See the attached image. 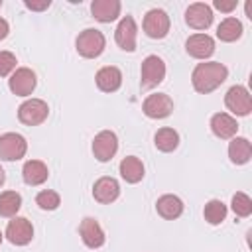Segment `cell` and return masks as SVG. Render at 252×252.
Wrapping results in <instances>:
<instances>
[{
  "label": "cell",
  "instance_id": "obj_1",
  "mask_svg": "<svg viewBox=\"0 0 252 252\" xmlns=\"http://www.w3.org/2000/svg\"><path fill=\"white\" fill-rule=\"evenodd\" d=\"M228 77V69L219 61H205L199 63L191 73L193 89L201 94H209L215 89H219Z\"/></svg>",
  "mask_w": 252,
  "mask_h": 252
},
{
  "label": "cell",
  "instance_id": "obj_2",
  "mask_svg": "<svg viewBox=\"0 0 252 252\" xmlns=\"http://www.w3.org/2000/svg\"><path fill=\"white\" fill-rule=\"evenodd\" d=\"M77 53L85 59H94L98 57L102 51H104V45H106V39H104V33L94 30V28H87L83 30L79 35H77Z\"/></svg>",
  "mask_w": 252,
  "mask_h": 252
},
{
  "label": "cell",
  "instance_id": "obj_3",
  "mask_svg": "<svg viewBox=\"0 0 252 252\" xmlns=\"http://www.w3.org/2000/svg\"><path fill=\"white\" fill-rule=\"evenodd\" d=\"M165 79V63L158 55H148L142 61L140 69V85L142 89H154Z\"/></svg>",
  "mask_w": 252,
  "mask_h": 252
},
{
  "label": "cell",
  "instance_id": "obj_4",
  "mask_svg": "<svg viewBox=\"0 0 252 252\" xmlns=\"http://www.w3.org/2000/svg\"><path fill=\"white\" fill-rule=\"evenodd\" d=\"M49 114V106L41 98H28L18 106V120L26 126L41 124Z\"/></svg>",
  "mask_w": 252,
  "mask_h": 252
},
{
  "label": "cell",
  "instance_id": "obj_5",
  "mask_svg": "<svg viewBox=\"0 0 252 252\" xmlns=\"http://www.w3.org/2000/svg\"><path fill=\"white\" fill-rule=\"evenodd\" d=\"M169 16L167 12L159 10V8H152L146 16H144V22H142V28H144V33L152 39H161L169 33Z\"/></svg>",
  "mask_w": 252,
  "mask_h": 252
},
{
  "label": "cell",
  "instance_id": "obj_6",
  "mask_svg": "<svg viewBox=\"0 0 252 252\" xmlns=\"http://www.w3.org/2000/svg\"><path fill=\"white\" fill-rule=\"evenodd\" d=\"M28 152V142L18 132H6L0 136V159L16 161L22 159Z\"/></svg>",
  "mask_w": 252,
  "mask_h": 252
},
{
  "label": "cell",
  "instance_id": "obj_7",
  "mask_svg": "<svg viewBox=\"0 0 252 252\" xmlns=\"http://www.w3.org/2000/svg\"><path fill=\"white\" fill-rule=\"evenodd\" d=\"M226 108L236 116H248L252 110V96L244 85H234L224 94Z\"/></svg>",
  "mask_w": 252,
  "mask_h": 252
},
{
  "label": "cell",
  "instance_id": "obj_8",
  "mask_svg": "<svg viewBox=\"0 0 252 252\" xmlns=\"http://www.w3.org/2000/svg\"><path fill=\"white\" fill-rule=\"evenodd\" d=\"M142 110L148 118H154V120H159V118H167L171 112H173V100L169 94L165 93H156V94H148L144 104H142Z\"/></svg>",
  "mask_w": 252,
  "mask_h": 252
},
{
  "label": "cell",
  "instance_id": "obj_9",
  "mask_svg": "<svg viewBox=\"0 0 252 252\" xmlns=\"http://www.w3.org/2000/svg\"><path fill=\"white\" fill-rule=\"evenodd\" d=\"M35 85H37L35 73L28 67H18L8 79V87L16 96H30L33 93Z\"/></svg>",
  "mask_w": 252,
  "mask_h": 252
},
{
  "label": "cell",
  "instance_id": "obj_10",
  "mask_svg": "<svg viewBox=\"0 0 252 252\" xmlns=\"http://www.w3.org/2000/svg\"><path fill=\"white\" fill-rule=\"evenodd\" d=\"M4 236L16 246H26L33 238V226L26 217H12V220L6 226Z\"/></svg>",
  "mask_w": 252,
  "mask_h": 252
},
{
  "label": "cell",
  "instance_id": "obj_11",
  "mask_svg": "<svg viewBox=\"0 0 252 252\" xmlns=\"http://www.w3.org/2000/svg\"><path fill=\"white\" fill-rule=\"evenodd\" d=\"M118 152V138L110 130H102L93 140V154L98 161H110Z\"/></svg>",
  "mask_w": 252,
  "mask_h": 252
},
{
  "label": "cell",
  "instance_id": "obj_12",
  "mask_svg": "<svg viewBox=\"0 0 252 252\" xmlns=\"http://www.w3.org/2000/svg\"><path fill=\"white\" fill-rule=\"evenodd\" d=\"M136 35H138V26L134 22L132 16H124L118 26H116V32H114V41L120 49L124 51H134L136 49Z\"/></svg>",
  "mask_w": 252,
  "mask_h": 252
},
{
  "label": "cell",
  "instance_id": "obj_13",
  "mask_svg": "<svg viewBox=\"0 0 252 252\" xmlns=\"http://www.w3.org/2000/svg\"><path fill=\"white\" fill-rule=\"evenodd\" d=\"M185 51L195 59H209L215 53V39L207 33H193L185 41Z\"/></svg>",
  "mask_w": 252,
  "mask_h": 252
},
{
  "label": "cell",
  "instance_id": "obj_14",
  "mask_svg": "<svg viewBox=\"0 0 252 252\" xmlns=\"http://www.w3.org/2000/svg\"><path fill=\"white\" fill-rule=\"evenodd\" d=\"M79 234H81V240L85 242L87 248H100L104 244V240H106L102 226L98 224L96 219H91V217H85L81 220Z\"/></svg>",
  "mask_w": 252,
  "mask_h": 252
},
{
  "label": "cell",
  "instance_id": "obj_15",
  "mask_svg": "<svg viewBox=\"0 0 252 252\" xmlns=\"http://www.w3.org/2000/svg\"><path fill=\"white\" fill-rule=\"evenodd\" d=\"M185 22L193 30H207L213 24V10L205 2H195L185 10Z\"/></svg>",
  "mask_w": 252,
  "mask_h": 252
},
{
  "label": "cell",
  "instance_id": "obj_16",
  "mask_svg": "<svg viewBox=\"0 0 252 252\" xmlns=\"http://www.w3.org/2000/svg\"><path fill=\"white\" fill-rule=\"evenodd\" d=\"M118 195H120V185L114 177L104 175V177L96 179L94 185H93V197H94V201H98L102 205L114 203L118 199Z\"/></svg>",
  "mask_w": 252,
  "mask_h": 252
},
{
  "label": "cell",
  "instance_id": "obj_17",
  "mask_svg": "<svg viewBox=\"0 0 252 252\" xmlns=\"http://www.w3.org/2000/svg\"><path fill=\"white\" fill-rule=\"evenodd\" d=\"M211 130H213V134H215L217 138H220V140H230V138H234L236 132H238V122H236L234 116H230V114H226V112H217V114H213V118H211Z\"/></svg>",
  "mask_w": 252,
  "mask_h": 252
},
{
  "label": "cell",
  "instance_id": "obj_18",
  "mask_svg": "<svg viewBox=\"0 0 252 252\" xmlns=\"http://www.w3.org/2000/svg\"><path fill=\"white\" fill-rule=\"evenodd\" d=\"M94 83L96 87L102 91V93H114L120 89L122 85V73L118 67L114 65H106V67H100L94 75Z\"/></svg>",
  "mask_w": 252,
  "mask_h": 252
},
{
  "label": "cell",
  "instance_id": "obj_19",
  "mask_svg": "<svg viewBox=\"0 0 252 252\" xmlns=\"http://www.w3.org/2000/svg\"><path fill=\"white\" fill-rule=\"evenodd\" d=\"M120 10H122V4L118 0H94L91 4L93 18L98 20V22H102V24L114 22L120 16Z\"/></svg>",
  "mask_w": 252,
  "mask_h": 252
},
{
  "label": "cell",
  "instance_id": "obj_20",
  "mask_svg": "<svg viewBox=\"0 0 252 252\" xmlns=\"http://www.w3.org/2000/svg\"><path fill=\"white\" fill-rule=\"evenodd\" d=\"M22 177L28 185H41L49 177V169L41 159H28L22 167Z\"/></svg>",
  "mask_w": 252,
  "mask_h": 252
},
{
  "label": "cell",
  "instance_id": "obj_21",
  "mask_svg": "<svg viewBox=\"0 0 252 252\" xmlns=\"http://www.w3.org/2000/svg\"><path fill=\"white\" fill-rule=\"evenodd\" d=\"M228 158H230V161L236 163V165L248 163L250 158H252V144L248 142V138H242V136L230 138V144H228Z\"/></svg>",
  "mask_w": 252,
  "mask_h": 252
},
{
  "label": "cell",
  "instance_id": "obj_22",
  "mask_svg": "<svg viewBox=\"0 0 252 252\" xmlns=\"http://www.w3.org/2000/svg\"><path fill=\"white\" fill-rule=\"evenodd\" d=\"M156 211L159 217H163L165 220H173L177 217L183 215V201L177 195H161L156 203Z\"/></svg>",
  "mask_w": 252,
  "mask_h": 252
},
{
  "label": "cell",
  "instance_id": "obj_23",
  "mask_svg": "<svg viewBox=\"0 0 252 252\" xmlns=\"http://www.w3.org/2000/svg\"><path fill=\"white\" fill-rule=\"evenodd\" d=\"M118 169H120V175H122V179L126 183H138V181H142L144 179V171H146L142 159L136 158V156H126L120 161Z\"/></svg>",
  "mask_w": 252,
  "mask_h": 252
},
{
  "label": "cell",
  "instance_id": "obj_24",
  "mask_svg": "<svg viewBox=\"0 0 252 252\" xmlns=\"http://www.w3.org/2000/svg\"><path fill=\"white\" fill-rule=\"evenodd\" d=\"M240 35H242V24H240V20H236V18H232V16L224 18V20L219 24V28H217V37H219L220 41L232 43V41L240 39Z\"/></svg>",
  "mask_w": 252,
  "mask_h": 252
},
{
  "label": "cell",
  "instance_id": "obj_25",
  "mask_svg": "<svg viewBox=\"0 0 252 252\" xmlns=\"http://www.w3.org/2000/svg\"><path fill=\"white\" fill-rule=\"evenodd\" d=\"M22 207V195L18 191H4L0 193V217L12 219L18 215Z\"/></svg>",
  "mask_w": 252,
  "mask_h": 252
},
{
  "label": "cell",
  "instance_id": "obj_26",
  "mask_svg": "<svg viewBox=\"0 0 252 252\" xmlns=\"http://www.w3.org/2000/svg\"><path fill=\"white\" fill-rule=\"evenodd\" d=\"M154 144L159 152H173L179 146V134L173 128H159L154 136Z\"/></svg>",
  "mask_w": 252,
  "mask_h": 252
},
{
  "label": "cell",
  "instance_id": "obj_27",
  "mask_svg": "<svg viewBox=\"0 0 252 252\" xmlns=\"http://www.w3.org/2000/svg\"><path fill=\"white\" fill-rule=\"evenodd\" d=\"M226 213H228L226 205L222 201H219V199H211L203 209V217H205V220L209 224H220L226 219Z\"/></svg>",
  "mask_w": 252,
  "mask_h": 252
},
{
  "label": "cell",
  "instance_id": "obj_28",
  "mask_svg": "<svg viewBox=\"0 0 252 252\" xmlns=\"http://www.w3.org/2000/svg\"><path fill=\"white\" fill-rule=\"evenodd\" d=\"M35 203L43 211H55L61 205V197H59V193H55L51 189H43L35 195Z\"/></svg>",
  "mask_w": 252,
  "mask_h": 252
},
{
  "label": "cell",
  "instance_id": "obj_29",
  "mask_svg": "<svg viewBox=\"0 0 252 252\" xmlns=\"http://www.w3.org/2000/svg\"><path fill=\"white\" fill-rule=\"evenodd\" d=\"M230 207H232V211H234L236 217H250V213H252V199L246 193L238 191L236 195H232Z\"/></svg>",
  "mask_w": 252,
  "mask_h": 252
},
{
  "label": "cell",
  "instance_id": "obj_30",
  "mask_svg": "<svg viewBox=\"0 0 252 252\" xmlns=\"http://www.w3.org/2000/svg\"><path fill=\"white\" fill-rule=\"evenodd\" d=\"M16 63H18V59L12 51H0V77L12 75L18 69Z\"/></svg>",
  "mask_w": 252,
  "mask_h": 252
},
{
  "label": "cell",
  "instance_id": "obj_31",
  "mask_svg": "<svg viewBox=\"0 0 252 252\" xmlns=\"http://www.w3.org/2000/svg\"><path fill=\"white\" fill-rule=\"evenodd\" d=\"M236 0H215L213 2V6L217 8V10H220V12H224V14H230L234 8H236Z\"/></svg>",
  "mask_w": 252,
  "mask_h": 252
},
{
  "label": "cell",
  "instance_id": "obj_32",
  "mask_svg": "<svg viewBox=\"0 0 252 252\" xmlns=\"http://www.w3.org/2000/svg\"><path fill=\"white\" fill-rule=\"evenodd\" d=\"M24 4H26V8H30V10H33V12H41V10H47V8L51 6L49 0H39V2H35V0H26Z\"/></svg>",
  "mask_w": 252,
  "mask_h": 252
},
{
  "label": "cell",
  "instance_id": "obj_33",
  "mask_svg": "<svg viewBox=\"0 0 252 252\" xmlns=\"http://www.w3.org/2000/svg\"><path fill=\"white\" fill-rule=\"evenodd\" d=\"M8 32H10V26H8V22H6L4 18H0V39H4V37L8 35Z\"/></svg>",
  "mask_w": 252,
  "mask_h": 252
},
{
  "label": "cell",
  "instance_id": "obj_34",
  "mask_svg": "<svg viewBox=\"0 0 252 252\" xmlns=\"http://www.w3.org/2000/svg\"><path fill=\"white\" fill-rule=\"evenodd\" d=\"M246 16L252 20V4L250 2H246Z\"/></svg>",
  "mask_w": 252,
  "mask_h": 252
},
{
  "label": "cell",
  "instance_id": "obj_35",
  "mask_svg": "<svg viewBox=\"0 0 252 252\" xmlns=\"http://www.w3.org/2000/svg\"><path fill=\"white\" fill-rule=\"evenodd\" d=\"M4 181H6V173H4V169H2V165H0V187L4 185Z\"/></svg>",
  "mask_w": 252,
  "mask_h": 252
},
{
  "label": "cell",
  "instance_id": "obj_36",
  "mask_svg": "<svg viewBox=\"0 0 252 252\" xmlns=\"http://www.w3.org/2000/svg\"><path fill=\"white\" fill-rule=\"evenodd\" d=\"M0 244H2V232H0Z\"/></svg>",
  "mask_w": 252,
  "mask_h": 252
},
{
  "label": "cell",
  "instance_id": "obj_37",
  "mask_svg": "<svg viewBox=\"0 0 252 252\" xmlns=\"http://www.w3.org/2000/svg\"><path fill=\"white\" fill-rule=\"evenodd\" d=\"M0 6H2V0H0Z\"/></svg>",
  "mask_w": 252,
  "mask_h": 252
}]
</instances>
